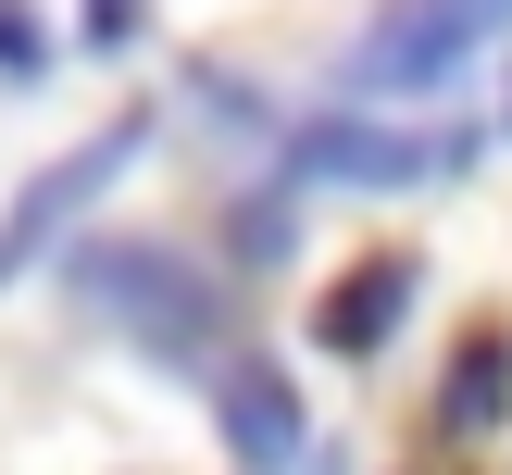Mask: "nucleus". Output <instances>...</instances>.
Here are the masks:
<instances>
[{
	"label": "nucleus",
	"instance_id": "1",
	"mask_svg": "<svg viewBox=\"0 0 512 475\" xmlns=\"http://www.w3.org/2000/svg\"><path fill=\"white\" fill-rule=\"evenodd\" d=\"M488 150V125H300L288 175H325V188H438Z\"/></svg>",
	"mask_w": 512,
	"mask_h": 475
},
{
	"label": "nucleus",
	"instance_id": "6",
	"mask_svg": "<svg viewBox=\"0 0 512 475\" xmlns=\"http://www.w3.org/2000/svg\"><path fill=\"white\" fill-rule=\"evenodd\" d=\"M400 313H413V263H400V250H375V263H350L338 288H325L313 338H325V350H375V338H388Z\"/></svg>",
	"mask_w": 512,
	"mask_h": 475
},
{
	"label": "nucleus",
	"instance_id": "5",
	"mask_svg": "<svg viewBox=\"0 0 512 475\" xmlns=\"http://www.w3.org/2000/svg\"><path fill=\"white\" fill-rule=\"evenodd\" d=\"M213 413H225V438H238V463H250V475L300 463V388H288V375H275V363H225Z\"/></svg>",
	"mask_w": 512,
	"mask_h": 475
},
{
	"label": "nucleus",
	"instance_id": "7",
	"mask_svg": "<svg viewBox=\"0 0 512 475\" xmlns=\"http://www.w3.org/2000/svg\"><path fill=\"white\" fill-rule=\"evenodd\" d=\"M500 400H512V338H475L463 363H450L438 425H450V438H475V425H500Z\"/></svg>",
	"mask_w": 512,
	"mask_h": 475
},
{
	"label": "nucleus",
	"instance_id": "2",
	"mask_svg": "<svg viewBox=\"0 0 512 475\" xmlns=\"http://www.w3.org/2000/svg\"><path fill=\"white\" fill-rule=\"evenodd\" d=\"M512 25V0H388V13L363 25V50H350V88L400 100V88H438L450 63H475Z\"/></svg>",
	"mask_w": 512,
	"mask_h": 475
},
{
	"label": "nucleus",
	"instance_id": "4",
	"mask_svg": "<svg viewBox=\"0 0 512 475\" xmlns=\"http://www.w3.org/2000/svg\"><path fill=\"white\" fill-rule=\"evenodd\" d=\"M138 150H150V113H125V125H100V138H88V150H63V163H50V175H38V188H25V200H13V225H0V275H25V263H38V250H50V238H63V225H75V213H88V200H100V188H113V175H125V163H138Z\"/></svg>",
	"mask_w": 512,
	"mask_h": 475
},
{
	"label": "nucleus",
	"instance_id": "3",
	"mask_svg": "<svg viewBox=\"0 0 512 475\" xmlns=\"http://www.w3.org/2000/svg\"><path fill=\"white\" fill-rule=\"evenodd\" d=\"M75 300H100L113 325H138L150 350H200L213 338V300H200V275L175 263V250H75Z\"/></svg>",
	"mask_w": 512,
	"mask_h": 475
},
{
	"label": "nucleus",
	"instance_id": "8",
	"mask_svg": "<svg viewBox=\"0 0 512 475\" xmlns=\"http://www.w3.org/2000/svg\"><path fill=\"white\" fill-rule=\"evenodd\" d=\"M0 75H50V38H38L25 0H0Z\"/></svg>",
	"mask_w": 512,
	"mask_h": 475
}]
</instances>
